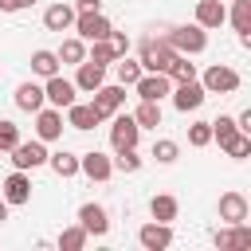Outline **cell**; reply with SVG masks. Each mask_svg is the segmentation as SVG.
Listing matches in <instances>:
<instances>
[{"label": "cell", "instance_id": "cell-19", "mask_svg": "<svg viewBox=\"0 0 251 251\" xmlns=\"http://www.w3.org/2000/svg\"><path fill=\"white\" fill-rule=\"evenodd\" d=\"M196 24H200L204 31L227 24V4H224V0H196Z\"/></svg>", "mask_w": 251, "mask_h": 251}, {"label": "cell", "instance_id": "cell-40", "mask_svg": "<svg viewBox=\"0 0 251 251\" xmlns=\"http://www.w3.org/2000/svg\"><path fill=\"white\" fill-rule=\"evenodd\" d=\"M212 239H216V247H220V251H235V235H231V224H227V227H220Z\"/></svg>", "mask_w": 251, "mask_h": 251}, {"label": "cell", "instance_id": "cell-12", "mask_svg": "<svg viewBox=\"0 0 251 251\" xmlns=\"http://www.w3.org/2000/svg\"><path fill=\"white\" fill-rule=\"evenodd\" d=\"M137 243H141L145 251H165V247H173V224H161V220L141 224V227H137Z\"/></svg>", "mask_w": 251, "mask_h": 251}, {"label": "cell", "instance_id": "cell-44", "mask_svg": "<svg viewBox=\"0 0 251 251\" xmlns=\"http://www.w3.org/2000/svg\"><path fill=\"white\" fill-rule=\"evenodd\" d=\"M239 47H243V51H251V27H247V31H239Z\"/></svg>", "mask_w": 251, "mask_h": 251}, {"label": "cell", "instance_id": "cell-14", "mask_svg": "<svg viewBox=\"0 0 251 251\" xmlns=\"http://www.w3.org/2000/svg\"><path fill=\"white\" fill-rule=\"evenodd\" d=\"M78 173H82L86 180H110V176H114V157H106V153H98V149L78 153Z\"/></svg>", "mask_w": 251, "mask_h": 251}, {"label": "cell", "instance_id": "cell-27", "mask_svg": "<svg viewBox=\"0 0 251 251\" xmlns=\"http://www.w3.org/2000/svg\"><path fill=\"white\" fill-rule=\"evenodd\" d=\"M86 243H90V231H86L82 224H71V227L59 231V247H63V251H82Z\"/></svg>", "mask_w": 251, "mask_h": 251}, {"label": "cell", "instance_id": "cell-23", "mask_svg": "<svg viewBox=\"0 0 251 251\" xmlns=\"http://www.w3.org/2000/svg\"><path fill=\"white\" fill-rule=\"evenodd\" d=\"M59 55L55 51H47V47H39V51H31V75H39V78H51V75H59Z\"/></svg>", "mask_w": 251, "mask_h": 251}, {"label": "cell", "instance_id": "cell-10", "mask_svg": "<svg viewBox=\"0 0 251 251\" xmlns=\"http://www.w3.org/2000/svg\"><path fill=\"white\" fill-rule=\"evenodd\" d=\"M47 141H39V137H31V141H20L16 149H12V165L16 169H39V165H47Z\"/></svg>", "mask_w": 251, "mask_h": 251}, {"label": "cell", "instance_id": "cell-37", "mask_svg": "<svg viewBox=\"0 0 251 251\" xmlns=\"http://www.w3.org/2000/svg\"><path fill=\"white\" fill-rule=\"evenodd\" d=\"M188 145H192V149L212 145V122H192V126H188Z\"/></svg>", "mask_w": 251, "mask_h": 251}, {"label": "cell", "instance_id": "cell-2", "mask_svg": "<svg viewBox=\"0 0 251 251\" xmlns=\"http://www.w3.org/2000/svg\"><path fill=\"white\" fill-rule=\"evenodd\" d=\"M137 59H141V67H145V71H165V75H169V67H173V59H176V51H173V43H169L165 35H149V39H141Z\"/></svg>", "mask_w": 251, "mask_h": 251}, {"label": "cell", "instance_id": "cell-7", "mask_svg": "<svg viewBox=\"0 0 251 251\" xmlns=\"http://www.w3.org/2000/svg\"><path fill=\"white\" fill-rule=\"evenodd\" d=\"M75 31H78V39L94 43V39H106L114 31V24L106 20V12H78L75 16Z\"/></svg>", "mask_w": 251, "mask_h": 251}, {"label": "cell", "instance_id": "cell-16", "mask_svg": "<svg viewBox=\"0 0 251 251\" xmlns=\"http://www.w3.org/2000/svg\"><path fill=\"white\" fill-rule=\"evenodd\" d=\"M78 224H82L90 235H106V231H110V212H106L102 204L86 200V204L78 208Z\"/></svg>", "mask_w": 251, "mask_h": 251}, {"label": "cell", "instance_id": "cell-24", "mask_svg": "<svg viewBox=\"0 0 251 251\" xmlns=\"http://www.w3.org/2000/svg\"><path fill=\"white\" fill-rule=\"evenodd\" d=\"M114 75H118V82H122V86H133V82L145 75V67H141V59L122 55V59H114Z\"/></svg>", "mask_w": 251, "mask_h": 251}, {"label": "cell", "instance_id": "cell-32", "mask_svg": "<svg viewBox=\"0 0 251 251\" xmlns=\"http://www.w3.org/2000/svg\"><path fill=\"white\" fill-rule=\"evenodd\" d=\"M169 78H173V86H176V82H192V78H200V75H196V63H188V55H176L173 67H169Z\"/></svg>", "mask_w": 251, "mask_h": 251}, {"label": "cell", "instance_id": "cell-6", "mask_svg": "<svg viewBox=\"0 0 251 251\" xmlns=\"http://www.w3.org/2000/svg\"><path fill=\"white\" fill-rule=\"evenodd\" d=\"M133 94H137V98H149V102H161V98L173 94V78H169L165 71H145V75L133 82Z\"/></svg>", "mask_w": 251, "mask_h": 251}, {"label": "cell", "instance_id": "cell-13", "mask_svg": "<svg viewBox=\"0 0 251 251\" xmlns=\"http://www.w3.org/2000/svg\"><path fill=\"white\" fill-rule=\"evenodd\" d=\"M63 110L59 106H43V110H35V137L39 141H59L63 137Z\"/></svg>", "mask_w": 251, "mask_h": 251}, {"label": "cell", "instance_id": "cell-9", "mask_svg": "<svg viewBox=\"0 0 251 251\" xmlns=\"http://www.w3.org/2000/svg\"><path fill=\"white\" fill-rule=\"evenodd\" d=\"M169 98H173V106H176L180 114H192V110H200V106H204L208 90H204V82H200V78H192V82H176Z\"/></svg>", "mask_w": 251, "mask_h": 251}, {"label": "cell", "instance_id": "cell-1", "mask_svg": "<svg viewBox=\"0 0 251 251\" xmlns=\"http://www.w3.org/2000/svg\"><path fill=\"white\" fill-rule=\"evenodd\" d=\"M165 39L173 43L176 55H200L208 51V31L192 20V24H176V27H165Z\"/></svg>", "mask_w": 251, "mask_h": 251}, {"label": "cell", "instance_id": "cell-15", "mask_svg": "<svg viewBox=\"0 0 251 251\" xmlns=\"http://www.w3.org/2000/svg\"><path fill=\"white\" fill-rule=\"evenodd\" d=\"M0 196H4V200H8L12 208L27 204V200H31V176H27L24 169L8 173V176H4V184H0Z\"/></svg>", "mask_w": 251, "mask_h": 251}, {"label": "cell", "instance_id": "cell-22", "mask_svg": "<svg viewBox=\"0 0 251 251\" xmlns=\"http://www.w3.org/2000/svg\"><path fill=\"white\" fill-rule=\"evenodd\" d=\"M176 212H180V200H176V196H169V192H157V196L149 200V216H153V220H161V224H173V220H176Z\"/></svg>", "mask_w": 251, "mask_h": 251}, {"label": "cell", "instance_id": "cell-41", "mask_svg": "<svg viewBox=\"0 0 251 251\" xmlns=\"http://www.w3.org/2000/svg\"><path fill=\"white\" fill-rule=\"evenodd\" d=\"M75 12H102V0H75Z\"/></svg>", "mask_w": 251, "mask_h": 251}, {"label": "cell", "instance_id": "cell-21", "mask_svg": "<svg viewBox=\"0 0 251 251\" xmlns=\"http://www.w3.org/2000/svg\"><path fill=\"white\" fill-rule=\"evenodd\" d=\"M67 126H71V129H78V133L94 129V126H98L94 106H90V102H71V106H67Z\"/></svg>", "mask_w": 251, "mask_h": 251}, {"label": "cell", "instance_id": "cell-20", "mask_svg": "<svg viewBox=\"0 0 251 251\" xmlns=\"http://www.w3.org/2000/svg\"><path fill=\"white\" fill-rule=\"evenodd\" d=\"M102 82H106V67H98V63L82 59V63H78V71H75V86H78L82 94H94Z\"/></svg>", "mask_w": 251, "mask_h": 251}, {"label": "cell", "instance_id": "cell-25", "mask_svg": "<svg viewBox=\"0 0 251 251\" xmlns=\"http://www.w3.org/2000/svg\"><path fill=\"white\" fill-rule=\"evenodd\" d=\"M59 63H71V67H78L82 59H86V39H78V35H71V39H63L59 43Z\"/></svg>", "mask_w": 251, "mask_h": 251}, {"label": "cell", "instance_id": "cell-17", "mask_svg": "<svg viewBox=\"0 0 251 251\" xmlns=\"http://www.w3.org/2000/svg\"><path fill=\"white\" fill-rule=\"evenodd\" d=\"M75 16H78L75 4H51V8L43 12V27H47V31H59V35H63V31H75Z\"/></svg>", "mask_w": 251, "mask_h": 251}, {"label": "cell", "instance_id": "cell-36", "mask_svg": "<svg viewBox=\"0 0 251 251\" xmlns=\"http://www.w3.org/2000/svg\"><path fill=\"white\" fill-rule=\"evenodd\" d=\"M20 141H24V137H20V126L8 122V118H0V153H12Z\"/></svg>", "mask_w": 251, "mask_h": 251}, {"label": "cell", "instance_id": "cell-42", "mask_svg": "<svg viewBox=\"0 0 251 251\" xmlns=\"http://www.w3.org/2000/svg\"><path fill=\"white\" fill-rule=\"evenodd\" d=\"M24 8H27L24 0H0V12H8V16H12V12H24Z\"/></svg>", "mask_w": 251, "mask_h": 251}, {"label": "cell", "instance_id": "cell-39", "mask_svg": "<svg viewBox=\"0 0 251 251\" xmlns=\"http://www.w3.org/2000/svg\"><path fill=\"white\" fill-rule=\"evenodd\" d=\"M106 39H110V47H114V55H118V59H122V55H129V35H126V31H110Z\"/></svg>", "mask_w": 251, "mask_h": 251}, {"label": "cell", "instance_id": "cell-30", "mask_svg": "<svg viewBox=\"0 0 251 251\" xmlns=\"http://www.w3.org/2000/svg\"><path fill=\"white\" fill-rule=\"evenodd\" d=\"M227 24H231L235 31H247V27H251V0H231V8H227Z\"/></svg>", "mask_w": 251, "mask_h": 251}, {"label": "cell", "instance_id": "cell-33", "mask_svg": "<svg viewBox=\"0 0 251 251\" xmlns=\"http://www.w3.org/2000/svg\"><path fill=\"white\" fill-rule=\"evenodd\" d=\"M176 157H180V145H176L173 137H157V141H153V161H157V165H173Z\"/></svg>", "mask_w": 251, "mask_h": 251}, {"label": "cell", "instance_id": "cell-45", "mask_svg": "<svg viewBox=\"0 0 251 251\" xmlns=\"http://www.w3.org/2000/svg\"><path fill=\"white\" fill-rule=\"evenodd\" d=\"M8 212H12V204H8V200H4V196H0V224H4V220H8Z\"/></svg>", "mask_w": 251, "mask_h": 251}, {"label": "cell", "instance_id": "cell-28", "mask_svg": "<svg viewBox=\"0 0 251 251\" xmlns=\"http://www.w3.org/2000/svg\"><path fill=\"white\" fill-rule=\"evenodd\" d=\"M133 118H137V126H141V129H157V126H161V102L141 98V102H137V110H133Z\"/></svg>", "mask_w": 251, "mask_h": 251}, {"label": "cell", "instance_id": "cell-34", "mask_svg": "<svg viewBox=\"0 0 251 251\" xmlns=\"http://www.w3.org/2000/svg\"><path fill=\"white\" fill-rule=\"evenodd\" d=\"M231 133H239V122L231 118V114H220V118H212V141H227Z\"/></svg>", "mask_w": 251, "mask_h": 251}, {"label": "cell", "instance_id": "cell-3", "mask_svg": "<svg viewBox=\"0 0 251 251\" xmlns=\"http://www.w3.org/2000/svg\"><path fill=\"white\" fill-rule=\"evenodd\" d=\"M90 106H94V114H98V122H110L122 106H126V86L122 82H102L98 90H94V98H90Z\"/></svg>", "mask_w": 251, "mask_h": 251}, {"label": "cell", "instance_id": "cell-11", "mask_svg": "<svg viewBox=\"0 0 251 251\" xmlns=\"http://www.w3.org/2000/svg\"><path fill=\"white\" fill-rule=\"evenodd\" d=\"M216 212H220V220H224V224H243V220L251 216V200H247L243 192H235V188H227V192L220 196V204H216Z\"/></svg>", "mask_w": 251, "mask_h": 251}, {"label": "cell", "instance_id": "cell-5", "mask_svg": "<svg viewBox=\"0 0 251 251\" xmlns=\"http://www.w3.org/2000/svg\"><path fill=\"white\" fill-rule=\"evenodd\" d=\"M200 82H204L208 94H231V90H239V71L227 67V63H212Z\"/></svg>", "mask_w": 251, "mask_h": 251}, {"label": "cell", "instance_id": "cell-8", "mask_svg": "<svg viewBox=\"0 0 251 251\" xmlns=\"http://www.w3.org/2000/svg\"><path fill=\"white\" fill-rule=\"evenodd\" d=\"M43 94H47V106H59V110H67L71 102H78V86H75V78H63V75L43 78Z\"/></svg>", "mask_w": 251, "mask_h": 251}, {"label": "cell", "instance_id": "cell-38", "mask_svg": "<svg viewBox=\"0 0 251 251\" xmlns=\"http://www.w3.org/2000/svg\"><path fill=\"white\" fill-rule=\"evenodd\" d=\"M231 235H235V251H251V227L247 224H231Z\"/></svg>", "mask_w": 251, "mask_h": 251}, {"label": "cell", "instance_id": "cell-47", "mask_svg": "<svg viewBox=\"0 0 251 251\" xmlns=\"http://www.w3.org/2000/svg\"><path fill=\"white\" fill-rule=\"evenodd\" d=\"M224 4H231V0H224Z\"/></svg>", "mask_w": 251, "mask_h": 251}, {"label": "cell", "instance_id": "cell-4", "mask_svg": "<svg viewBox=\"0 0 251 251\" xmlns=\"http://www.w3.org/2000/svg\"><path fill=\"white\" fill-rule=\"evenodd\" d=\"M137 141H141V126H137V118L118 110V114L110 118V145H114V149H137Z\"/></svg>", "mask_w": 251, "mask_h": 251}, {"label": "cell", "instance_id": "cell-31", "mask_svg": "<svg viewBox=\"0 0 251 251\" xmlns=\"http://www.w3.org/2000/svg\"><path fill=\"white\" fill-rule=\"evenodd\" d=\"M86 59L90 63H98V67H114V47H110V39H94L90 47H86Z\"/></svg>", "mask_w": 251, "mask_h": 251}, {"label": "cell", "instance_id": "cell-43", "mask_svg": "<svg viewBox=\"0 0 251 251\" xmlns=\"http://www.w3.org/2000/svg\"><path fill=\"white\" fill-rule=\"evenodd\" d=\"M235 122H239V129H243V133H251V106H247V110H243Z\"/></svg>", "mask_w": 251, "mask_h": 251}, {"label": "cell", "instance_id": "cell-29", "mask_svg": "<svg viewBox=\"0 0 251 251\" xmlns=\"http://www.w3.org/2000/svg\"><path fill=\"white\" fill-rule=\"evenodd\" d=\"M220 149H224L231 161H243V157H251V133H243V129H239V133H231Z\"/></svg>", "mask_w": 251, "mask_h": 251}, {"label": "cell", "instance_id": "cell-35", "mask_svg": "<svg viewBox=\"0 0 251 251\" xmlns=\"http://www.w3.org/2000/svg\"><path fill=\"white\" fill-rule=\"evenodd\" d=\"M118 157H114V173H137L145 161H141V153L137 149H114Z\"/></svg>", "mask_w": 251, "mask_h": 251}, {"label": "cell", "instance_id": "cell-18", "mask_svg": "<svg viewBox=\"0 0 251 251\" xmlns=\"http://www.w3.org/2000/svg\"><path fill=\"white\" fill-rule=\"evenodd\" d=\"M12 98H16V110H24V114H35V110L47 106V94H43L39 82H20Z\"/></svg>", "mask_w": 251, "mask_h": 251}, {"label": "cell", "instance_id": "cell-26", "mask_svg": "<svg viewBox=\"0 0 251 251\" xmlns=\"http://www.w3.org/2000/svg\"><path fill=\"white\" fill-rule=\"evenodd\" d=\"M47 165H51V173H55V176H75V173H78V153L59 149V153H51V157H47Z\"/></svg>", "mask_w": 251, "mask_h": 251}, {"label": "cell", "instance_id": "cell-46", "mask_svg": "<svg viewBox=\"0 0 251 251\" xmlns=\"http://www.w3.org/2000/svg\"><path fill=\"white\" fill-rule=\"evenodd\" d=\"M24 4H27V8H31V4H35V0H24Z\"/></svg>", "mask_w": 251, "mask_h": 251}]
</instances>
